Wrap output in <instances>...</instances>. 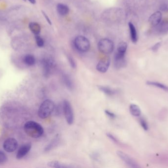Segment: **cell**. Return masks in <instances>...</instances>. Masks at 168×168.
<instances>
[{"mask_svg": "<svg viewBox=\"0 0 168 168\" xmlns=\"http://www.w3.org/2000/svg\"><path fill=\"white\" fill-rule=\"evenodd\" d=\"M41 12H42V13H43V15L44 16V17H45V19H46V21H47L48 24H50V25H51V20L50 19V18H49V17L47 15V14H46V13H45V12H43V10H42Z\"/></svg>", "mask_w": 168, "mask_h": 168, "instance_id": "obj_33", "label": "cell"}, {"mask_svg": "<svg viewBox=\"0 0 168 168\" xmlns=\"http://www.w3.org/2000/svg\"><path fill=\"white\" fill-rule=\"evenodd\" d=\"M59 141V138L58 136H57L55 138L51 141V142H50L49 145H48L47 146H46L45 148V151H49L52 149L54 148L55 146H56L58 144V142Z\"/></svg>", "mask_w": 168, "mask_h": 168, "instance_id": "obj_23", "label": "cell"}, {"mask_svg": "<svg viewBox=\"0 0 168 168\" xmlns=\"http://www.w3.org/2000/svg\"><path fill=\"white\" fill-rule=\"evenodd\" d=\"M7 160V156L3 151H0V164L5 162Z\"/></svg>", "mask_w": 168, "mask_h": 168, "instance_id": "obj_26", "label": "cell"}, {"mask_svg": "<svg viewBox=\"0 0 168 168\" xmlns=\"http://www.w3.org/2000/svg\"><path fill=\"white\" fill-rule=\"evenodd\" d=\"M31 148H32V145L31 143H28L22 145L17 152L16 158L18 159L23 158L30 151Z\"/></svg>", "mask_w": 168, "mask_h": 168, "instance_id": "obj_12", "label": "cell"}, {"mask_svg": "<svg viewBox=\"0 0 168 168\" xmlns=\"http://www.w3.org/2000/svg\"><path fill=\"white\" fill-rule=\"evenodd\" d=\"M161 46V43H157L155 44V45L153 46V47H152V51H153L156 52L157 51H158V49L160 48V47Z\"/></svg>", "mask_w": 168, "mask_h": 168, "instance_id": "obj_32", "label": "cell"}, {"mask_svg": "<svg viewBox=\"0 0 168 168\" xmlns=\"http://www.w3.org/2000/svg\"><path fill=\"white\" fill-rule=\"evenodd\" d=\"M105 113L107 115H108L109 117L111 118H114L116 117V115L114 113L111 112L110 111H109L108 110H105Z\"/></svg>", "mask_w": 168, "mask_h": 168, "instance_id": "obj_31", "label": "cell"}, {"mask_svg": "<svg viewBox=\"0 0 168 168\" xmlns=\"http://www.w3.org/2000/svg\"><path fill=\"white\" fill-rule=\"evenodd\" d=\"M3 147L5 151L8 152H12L18 147V142L15 138H8L4 142Z\"/></svg>", "mask_w": 168, "mask_h": 168, "instance_id": "obj_8", "label": "cell"}, {"mask_svg": "<svg viewBox=\"0 0 168 168\" xmlns=\"http://www.w3.org/2000/svg\"><path fill=\"white\" fill-rule=\"evenodd\" d=\"M63 81L64 82V83L67 87V88L69 90H72L73 88V83L70 78L68 75H63Z\"/></svg>", "mask_w": 168, "mask_h": 168, "instance_id": "obj_21", "label": "cell"}, {"mask_svg": "<svg viewBox=\"0 0 168 168\" xmlns=\"http://www.w3.org/2000/svg\"><path fill=\"white\" fill-rule=\"evenodd\" d=\"M29 28L31 32L35 34V35H39L40 31H41V27L39 23L36 22H31L29 24Z\"/></svg>", "mask_w": 168, "mask_h": 168, "instance_id": "obj_16", "label": "cell"}, {"mask_svg": "<svg viewBox=\"0 0 168 168\" xmlns=\"http://www.w3.org/2000/svg\"><path fill=\"white\" fill-rule=\"evenodd\" d=\"M99 51L104 54H109L114 49V44L112 40L108 39H103L98 44Z\"/></svg>", "mask_w": 168, "mask_h": 168, "instance_id": "obj_3", "label": "cell"}, {"mask_svg": "<svg viewBox=\"0 0 168 168\" xmlns=\"http://www.w3.org/2000/svg\"><path fill=\"white\" fill-rule=\"evenodd\" d=\"M54 62L50 59H45L43 60L42 62L43 68V74L44 76L48 77L49 76L51 69L54 66Z\"/></svg>", "mask_w": 168, "mask_h": 168, "instance_id": "obj_10", "label": "cell"}, {"mask_svg": "<svg viewBox=\"0 0 168 168\" xmlns=\"http://www.w3.org/2000/svg\"><path fill=\"white\" fill-rule=\"evenodd\" d=\"M55 105L53 101L51 100H46L41 103L39 108L38 114L39 117L42 119L48 117L54 111Z\"/></svg>", "mask_w": 168, "mask_h": 168, "instance_id": "obj_2", "label": "cell"}, {"mask_svg": "<svg viewBox=\"0 0 168 168\" xmlns=\"http://www.w3.org/2000/svg\"><path fill=\"white\" fill-rule=\"evenodd\" d=\"M28 1L30 3H31L32 4H33V5L36 3V0H28Z\"/></svg>", "mask_w": 168, "mask_h": 168, "instance_id": "obj_34", "label": "cell"}, {"mask_svg": "<svg viewBox=\"0 0 168 168\" xmlns=\"http://www.w3.org/2000/svg\"><path fill=\"white\" fill-rule=\"evenodd\" d=\"M129 26L131 40L133 43H136L138 40L137 32L136 31V28L131 22L129 23Z\"/></svg>", "mask_w": 168, "mask_h": 168, "instance_id": "obj_13", "label": "cell"}, {"mask_svg": "<svg viewBox=\"0 0 168 168\" xmlns=\"http://www.w3.org/2000/svg\"><path fill=\"white\" fill-rule=\"evenodd\" d=\"M161 10L163 12H167L168 11V1H164L162 4L161 5L160 7Z\"/></svg>", "mask_w": 168, "mask_h": 168, "instance_id": "obj_27", "label": "cell"}, {"mask_svg": "<svg viewBox=\"0 0 168 168\" xmlns=\"http://www.w3.org/2000/svg\"><path fill=\"white\" fill-rule=\"evenodd\" d=\"M68 60H69V63L70 64L72 68L75 69L76 67V64L74 60L71 57H68Z\"/></svg>", "mask_w": 168, "mask_h": 168, "instance_id": "obj_29", "label": "cell"}, {"mask_svg": "<svg viewBox=\"0 0 168 168\" xmlns=\"http://www.w3.org/2000/svg\"><path fill=\"white\" fill-rule=\"evenodd\" d=\"M74 44L76 48L80 51L87 52L90 48L89 40L82 36H79L75 38Z\"/></svg>", "mask_w": 168, "mask_h": 168, "instance_id": "obj_4", "label": "cell"}, {"mask_svg": "<svg viewBox=\"0 0 168 168\" xmlns=\"http://www.w3.org/2000/svg\"><path fill=\"white\" fill-rule=\"evenodd\" d=\"M23 61L26 65L32 66L35 65L36 60L34 56L31 54H27L24 57Z\"/></svg>", "mask_w": 168, "mask_h": 168, "instance_id": "obj_17", "label": "cell"}, {"mask_svg": "<svg viewBox=\"0 0 168 168\" xmlns=\"http://www.w3.org/2000/svg\"><path fill=\"white\" fill-rule=\"evenodd\" d=\"M117 154L118 155L119 158H121L123 162H125V163L129 167L133 168L140 167V166L138 165L137 163H136L133 159L130 157L129 155H127V154H126L122 151L118 150L117 151Z\"/></svg>", "mask_w": 168, "mask_h": 168, "instance_id": "obj_6", "label": "cell"}, {"mask_svg": "<svg viewBox=\"0 0 168 168\" xmlns=\"http://www.w3.org/2000/svg\"><path fill=\"white\" fill-rule=\"evenodd\" d=\"M24 128L26 133L33 138L40 137L44 133L43 128L41 125L33 121L26 122Z\"/></svg>", "mask_w": 168, "mask_h": 168, "instance_id": "obj_1", "label": "cell"}, {"mask_svg": "<svg viewBox=\"0 0 168 168\" xmlns=\"http://www.w3.org/2000/svg\"><path fill=\"white\" fill-rule=\"evenodd\" d=\"M23 1H26V0H23Z\"/></svg>", "mask_w": 168, "mask_h": 168, "instance_id": "obj_35", "label": "cell"}, {"mask_svg": "<svg viewBox=\"0 0 168 168\" xmlns=\"http://www.w3.org/2000/svg\"><path fill=\"white\" fill-rule=\"evenodd\" d=\"M107 136L108 137V138H110L111 140H112L113 142H114L115 143H118V140H117V138L115 137V136H113V135L111 134L110 133H107Z\"/></svg>", "mask_w": 168, "mask_h": 168, "instance_id": "obj_30", "label": "cell"}, {"mask_svg": "<svg viewBox=\"0 0 168 168\" xmlns=\"http://www.w3.org/2000/svg\"><path fill=\"white\" fill-rule=\"evenodd\" d=\"M115 66L117 69H121L126 66V62L125 59V54L117 52L115 55Z\"/></svg>", "mask_w": 168, "mask_h": 168, "instance_id": "obj_9", "label": "cell"}, {"mask_svg": "<svg viewBox=\"0 0 168 168\" xmlns=\"http://www.w3.org/2000/svg\"><path fill=\"white\" fill-rule=\"evenodd\" d=\"M63 107L67 123L69 125H71L74 121V114L72 106L69 101L64 100L63 103Z\"/></svg>", "mask_w": 168, "mask_h": 168, "instance_id": "obj_5", "label": "cell"}, {"mask_svg": "<svg viewBox=\"0 0 168 168\" xmlns=\"http://www.w3.org/2000/svg\"><path fill=\"white\" fill-rule=\"evenodd\" d=\"M140 124L141 125L142 127V128H143L145 130H148V128H149L148 124H147V123H146L145 119L141 118V119H140Z\"/></svg>", "mask_w": 168, "mask_h": 168, "instance_id": "obj_28", "label": "cell"}, {"mask_svg": "<svg viewBox=\"0 0 168 168\" xmlns=\"http://www.w3.org/2000/svg\"><path fill=\"white\" fill-rule=\"evenodd\" d=\"M111 59L110 57L106 56L100 60L96 66V69L98 71L102 73H105L108 71L110 65Z\"/></svg>", "mask_w": 168, "mask_h": 168, "instance_id": "obj_7", "label": "cell"}, {"mask_svg": "<svg viewBox=\"0 0 168 168\" xmlns=\"http://www.w3.org/2000/svg\"><path fill=\"white\" fill-rule=\"evenodd\" d=\"M130 112L134 117H139L141 114V111L138 106L135 104H131L130 106Z\"/></svg>", "mask_w": 168, "mask_h": 168, "instance_id": "obj_18", "label": "cell"}, {"mask_svg": "<svg viewBox=\"0 0 168 168\" xmlns=\"http://www.w3.org/2000/svg\"><path fill=\"white\" fill-rule=\"evenodd\" d=\"M146 84L149 86H153L156 87L158 88H160L163 90L165 91L166 92H168V86H166L165 84H162L161 83L158 82H151V81H148L146 82Z\"/></svg>", "mask_w": 168, "mask_h": 168, "instance_id": "obj_20", "label": "cell"}, {"mask_svg": "<svg viewBox=\"0 0 168 168\" xmlns=\"http://www.w3.org/2000/svg\"><path fill=\"white\" fill-rule=\"evenodd\" d=\"M159 30L161 32H166L168 31V22H164L159 24L158 25Z\"/></svg>", "mask_w": 168, "mask_h": 168, "instance_id": "obj_24", "label": "cell"}, {"mask_svg": "<svg viewBox=\"0 0 168 168\" xmlns=\"http://www.w3.org/2000/svg\"><path fill=\"white\" fill-rule=\"evenodd\" d=\"M127 43L125 41H122L118 44L117 47V52L118 53L125 54L126 51H127Z\"/></svg>", "mask_w": 168, "mask_h": 168, "instance_id": "obj_22", "label": "cell"}, {"mask_svg": "<svg viewBox=\"0 0 168 168\" xmlns=\"http://www.w3.org/2000/svg\"><path fill=\"white\" fill-rule=\"evenodd\" d=\"M98 88L99 90L103 92L104 94L109 95V96H112L113 95L115 94V91L113 89H111L109 87L103 86H98Z\"/></svg>", "mask_w": 168, "mask_h": 168, "instance_id": "obj_19", "label": "cell"}, {"mask_svg": "<svg viewBox=\"0 0 168 168\" xmlns=\"http://www.w3.org/2000/svg\"><path fill=\"white\" fill-rule=\"evenodd\" d=\"M35 39H36V44H37L38 47H43L44 42L43 38L40 37L39 35H35Z\"/></svg>", "mask_w": 168, "mask_h": 168, "instance_id": "obj_25", "label": "cell"}, {"mask_svg": "<svg viewBox=\"0 0 168 168\" xmlns=\"http://www.w3.org/2000/svg\"><path fill=\"white\" fill-rule=\"evenodd\" d=\"M162 20V13L160 12H155L149 18V22L153 27H156L160 23Z\"/></svg>", "mask_w": 168, "mask_h": 168, "instance_id": "obj_11", "label": "cell"}, {"mask_svg": "<svg viewBox=\"0 0 168 168\" xmlns=\"http://www.w3.org/2000/svg\"><path fill=\"white\" fill-rule=\"evenodd\" d=\"M47 165L51 168H68L71 167V166L67 165L66 164L57 161L49 162L48 163Z\"/></svg>", "mask_w": 168, "mask_h": 168, "instance_id": "obj_15", "label": "cell"}, {"mask_svg": "<svg viewBox=\"0 0 168 168\" xmlns=\"http://www.w3.org/2000/svg\"><path fill=\"white\" fill-rule=\"evenodd\" d=\"M57 10L60 16H66L69 12V8L66 5L59 4L57 6Z\"/></svg>", "mask_w": 168, "mask_h": 168, "instance_id": "obj_14", "label": "cell"}]
</instances>
